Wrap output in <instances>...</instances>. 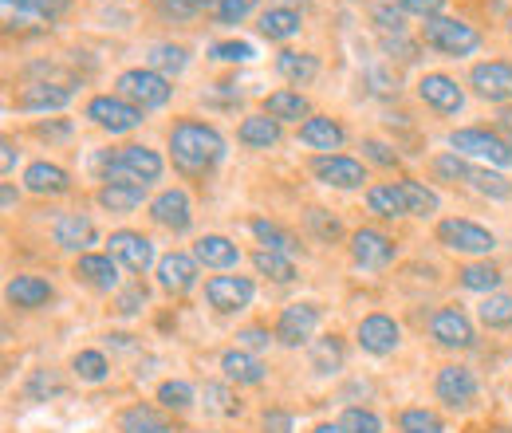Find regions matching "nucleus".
I'll return each instance as SVG.
<instances>
[{"label":"nucleus","instance_id":"obj_1","mask_svg":"<svg viewBox=\"0 0 512 433\" xmlns=\"http://www.w3.org/2000/svg\"><path fill=\"white\" fill-rule=\"evenodd\" d=\"M170 154H174V166L182 174H209L225 158V138L217 126L182 119L170 130Z\"/></svg>","mask_w":512,"mask_h":433},{"label":"nucleus","instance_id":"obj_2","mask_svg":"<svg viewBox=\"0 0 512 433\" xmlns=\"http://www.w3.org/2000/svg\"><path fill=\"white\" fill-rule=\"evenodd\" d=\"M95 170L103 174V182H134V186H150V182L162 178L166 166H162L158 150L130 142V146H119L115 154H111V150L99 154V158H95Z\"/></svg>","mask_w":512,"mask_h":433},{"label":"nucleus","instance_id":"obj_3","mask_svg":"<svg viewBox=\"0 0 512 433\" xmlns=\"http://www.w3.org/2000/svg\"><path fill=\"white\" fill-rule=\"evenodd\" d=\"M422 40H426V48L446 52V56H473L481 48V32L473 24L442 16V12L422 20Z\"/></svg>","mask_w":512,"mask_h":433},{"label":"nucleus","instance_id":"obj_4","mask_svg":"<svg viewBox=\"0 0 512 433\" xmlns=\"http://www.w3.org/2000/svg\"><path fill=\"white\" fill-rule=\"evenodd\" d=\"M119 95L130 99L134 107H142V111H158V107H166L170 99H174V87H170V79L166 75H158V71H150V67H130L119 75Z\"/></svg>","mask_w":512,"mask_h":433},{"label":"nucleus","instance_id":"obj_5","mask_svg":"<svg viewBox=\"0 0 512 433\" xmlns=\"http://www.w3.org/2000/svg\"><path fill=\"white\" fill-rule=\"evenodd\" d=\"M449 146L453 154L461 158H481V162H493V166H512V146L501 134H489L481 126H465V130H453L449 134Z\"/></svg>","mask_w":512,"mask_h":433},{"label":"nucleus","instance_id":"obj_6","mask_svg":"<svg viewBox=\"0 0 512 433\" xmlns=\"http://www.w3.org/2000/svg\"><path fill=\"white\" fill-rule=\"evenodd\" d=\"M438 241L449 248V252H469V256H485L497 248V237L477 225V221H465V217H446L438 221Z\"/></svg>","mask_w":512,"mask_h":433},{"label":"nucleus","instance_id":"obj_7","mask_svg":"<svg viewBox=\"0 0 512 433\" xmlns=\"http://www.w3.org/2000/svg\"><path fill=\"white\" fill-rule=\"evenodd\" d=\"M87 119L111 134H127L134 126H142V107H134L123 95H95L87 103Z\"/></svg>","mask_w":512,"mask_h":433},{"label":"nucleus","instance_id":"obj_8","mask_svg":"<svg viewBox=\"0 0 512 433\" xmlns=\"http://www.w3.org/2000/svg\"><path fill=\"white\" fill-rule=\"evenodd\" d=\"M430 339L446 351H469L477 343V331H473L469 315L461 308H438L430 319Z\"/></svg>","mask_w":512,"mask_h":433},{"label":"nucleus","instance_id":"obj_9","mask_svg":"<svg viewBox=\"0 0 512 433\" xmlns=\"http://www.w3.org/2000/svg\"><path fill=\"white\" fill-rule=\"evenodd\" d=\"M469 83L481 99L489 103H512V60H489L477 63L469 71Z\"/></svg>","mask_w":512,"mask_h":433},{"label":"nucleus","instance_id":"obj_10","mask_svg":"<svg viewBox=\"0 0 512 433\" xmlns=\"http://www.w3.org/2000/svg\"><path fill=\"white\" fill-rule=\"evenodd\" d=\"M316 327H320V308L316 304H288L276 319V343L300 347L316 335Z\"/></svg>","mask_w":512,"mask_h":433},{"label":"nucleus","instance_id":"obj_11","mask_svg":"<svg viewBox=\"0 0 512 433\" xmlns=\"http://www.w3.org/2000/svg\"><path fill=\"white\" fill-rule=\"evenodd\" d=\"M312 174L320 178L323 186H335V189H359L367 182L363 162H355L347 154H316L312 158Z\"/></svg>","mask_w":512,"mask_h":433},{"label":"nucleus","instance_id":"obj_12","mask_svg":"<svg viewBox=\"0 0 512 433\" xmlns=\"http://www.w3.org/2000/svg\"><path fill=\"white\" fill-rule=\"evenodd\" d=\"M355 339H359V347L367 351V355H394L398 351V343H402V327L383 315V311H375V315H367L363 323H359V331H355Z\"/></svg>","mask_w":512,"mask_h":433},{"label":"nucleus","instance_id":"obj_13","mask_svg":"<svg viewBox=\"0 0 512 433\" xmlns=\"http://www.w3.org/2000/svg\"><path fill=\"white\" fill-rule=\"evenodd\" d=\"M434 394L446 402L449 410H469L477 402V374L469 367H442L438 371V382H434Z\"/></svg>","mask_w":512,"mask_h":433},{"label":"nucleus","instance_id":"obj_14","mask_svg":"<svg viewBox=\"0 0 512 433\" xmlns=\"http://www.w3.org/2000/svg\"><path fill=\"white\" fill-rule=\"evenodd\" d=\"M150 217L154 225L170 229V233H190L193 213H190V193L186 189H162L154 201H150Z\"/></svg>","mask_w":512,"mask_h":433},{"label":"nucleus","instance_id":"obj_15","mask_svg":"<svg viewBox=\"0 0 512 433\" xmlns=\"http://www.w3.org/2000/svg\"><path fill=\"white\" fill-rule=\"evenodd\" d=\"M418 99H422L426 107H434L438 115H457V111L465 107V91L457 87V79H449V75H442V71L422 75V83H418Z\"/></svg>","mask_w":512,"mask_h":433},{"label":"nucleus","instance_id":"obj_16","mask_svg":"<svg viewBox=\"0 0 512 433\" xmlns=\"http://www.w3.org/2000/svg\"><path fill=\"white\" fill-rule=\"evenodd\" d=\"M205 300H209V308L217 311H241L253 304V280H245V276H213L209 284H205Z\"/></svg>","mask_w":512,"mask_h":433},{"label":"nucleus","instance_id":"obj_17","mask_svg":"<svg viewBox=\"0 0 512 433\" xmlns=\"http://www.w3.org/2000/svg\"><path fill=\"white\" fill-rule=\"evenodd\" d=\"M111 256L134 272V276H142L150 264H154V245H150V237H142V233H130V229H119V233H111Z\"/></svg>","mask_w":512,"mask_h":433},{"label":"nucleus","instance_id":"obj_18","mask_svg":"<svg viewBox=\"0 0 512 433\" xmlns=\"http://www.w3.org/2000/svg\"><path fill=\"white\" fill-rule=\"evenodd\" d=\"M75 276L95 292H115L119 288V260L111 252H83L75 260Z\"/></svg>","mask_w":512,"mask_h":433},{"label":"nucleus","instance_id":"obj_19","mask_svg":"<svg viewBox=\"0 0 512 433\" xmlns=\"http://www.w3.org/2000/svg\"><path fill=\"white\" fill-rule=\"evenodd\" d=\"M351 260L359 264V268H367V272H375V268H386L390 260H394V241L379 233V229H359L355 237H351Z\"/></svg>","mask_w":512,"mask_h":433},{"label":"nucleus","instance_id":"obj_20","mask_svg":"<svg viewBox=\"0 0 512 433\" xmlns=\"http://www.w3.org/2000/svg\"><path fill=\"white\" fill-rule=\"evenodd\" d=\"M67 103H71V87H64V83H28V87L16 95V107L28 111V115L64 111Z\"/></svg>","mask_w":512,"mask_h":433},{"label":"nucleus","instance_id":"obj_21","mask_svg":"<svg viewBox=\"0 0 512 433\" xmlns=\"http://www.w3.org/2000/svg\"><path fill=\"white\" fill-rule=\"evenodd\" d=\"M158 284H162L166 292H174V296L190 292L193 284H197V256H190V252H170V256H162V260H158Z\"/></svg>","mask_w":512,"mask_h":433},{"label":"nucleus","instance_id":"obj_22","mask_svg":"<svg viewBox=\"0 0 512 433\" xmlns=\"http://www.w3.org/2000/svg\"><path fill=\"white\" fill-rule=\"evenodd\" d=\"M24 189L36 193V197H60V193L71 189V178H67L64 166H56V162H32L24 170Z\"/></svg>","mask_w":512,"mask_h":433},{"label":"nucleus","instance_id":"obj_23","mask_svg":"<svg viewBox=\"0 0 512 433\" xmlns=\"http://www.w3.org/2000/svg\"><path fill=\"white\" fill-rule=\"evenodd\" d=\"M343 138H347V130L335 123V119H327V115H312V119H304V126H300V142L308 150H320V154H335L343 146Z\"/></svg>","mask_w":512,"mask_h":433},{"label":"nucleus","instance_id":"obj_24","mask_svg":"<svg viewBox=\"0 0 512 433\" xmlns=\"http://www.w3.org/2000/svg\"><path fill=\"white\" fill-rule=\"evenodd\" d=\"M52 284L48 280H40V276H16V280H8V304L12 308H24V311H36L44 308V304H52Z\"/></svg>","mask_w":512,"mask_h":433},{"label":"nucleus","instance_id":"obj_25","mask_svg":"<svg viewBox=\"0 0 512 433\" xmlns=\"http://www.w3.org/2000/svg\"><path fill=\"white\" fill-rule=\"evenodd\" d=\"M52 237H56V245L67 248V252H83L87 245H95V225H91V217H83V213H64V217H56Z\"/></svg>","mask_w":512,"mask_h":433},{"label":"nucleus","instance_id":"obj_26","mask_svg":"<svg viewBox=\"0 0 512 433\" xmlns=\"http://www.w3.org/2000/svg\"><path fill=\"white\" fill-rule=\"evenodd\" d=\"M193 256H197V264H205V268H237L241 248L233 245L229 237L209 233V237H201V241L193 245Z\"/></svg>","mask_w":512,"mask_h":433},{"label":"nucleus","instance_id":"obj_27","mask_svg":"<svg viewBox=\"0 0 512 433\" xmlns=\"http://www.w3.org/2000/svg\"><path fill=\"white\" fill-rule=\"evenodd\" d=\"M221 371L229 382H237V386H256V382H264V363L249 355V351H241V347H233V351H225L221 355Z\"/></svg>","mask_w":512,"mask_h":433},{"label":"nucleus","instance_id":"obj_28","mask_svg":"<svg viewBox=\"0 0 512 433\" xmlns=\"http://www.w3.org/2000/svg\"><path fill=\"white\" fill-rule=\"evenodd\" d=\"M308 111H312V107H308V99H304L300 91H272V95L264 99V115L276 119V123H300V119H312Z\"/></svg>","mask_w":512,"mask_h":433},{"label":"nucleus","instance_id":"obj_29","mask_svg":"<svg viewBox=\"0 0 512 433\" xmlns=\"http://www.w3.org/2000/svg\"><path fill=\"white\" fill-rule=\"evenodd\" d=\"M276 71H280L288 83L304 87V83H312V79L320 75V60H316L312 52H292V48H284V52L276 56Z\"/></svg>","mask_w":512,"mask_h":433},{"label":"nucleus","instance_id":"obj_30","mask_svg":"<svg viewBox=\"0 0 512 433\" xmlns=\"http://www.w3.org/2000/svg\"><path fill=\"white\" fill-rule=\"evenodd\" d=\"M119 430L123 433H174V426H170L154 406L138 402V406H127V410L119 414Z\"/></svg>","mask_w":512,"mask_h":433},{"label":"nucleus","instance_id":"obj_31","mask_svg":"<svg viewBox=\"0 0 512 433\" xmlns=\"http://www.w3.org/2000/svg\"><path fill=\"white\" fill-rule=\"evenodd\" d=\"M260 36H268V40H292L300 28H304V20H300V12L296 8H284V4H276V8H268L264 16H260Z\"/></svg>","mask_w":512,"mask_h":433},{"label":"nucleus","instance_id":"obj_32","mask_svg":"<svg viewBox=\"0 0 512 433\" xmlns=\"http://www.w3.org/2000/svg\"><path fill=\"white\" fill-rule=\"evenodd\" d=\"M465 186H473L477 193H485V197H493V201H509L512 197V182L505 174H497V170H489V166H465V178H461Z\"/></svg>","mask_w":512,"mask_h":433},{"label":"nucleus","instance_id":"obj_33","mask_svg":"<svg viewBox=\"0 0 512 433\" xmlns=\"http://www.w3.org/2000/svg\"><path fill=\"white\" fill-rule=\"evenodd\" d=\"M237 138H241V146H249V150H268V146L280 142V123L268 119V115H249L245 123L237 126Z\"/></svg>","mask_w":512,"mask_h":433},{"label":"nucleus","instance_id":"obj_34","mask_svg":"<svg viewBox=\"0 0 512 433\" xmlns=\"http://www.w3.org/2000/svg\"><path fill=\"white\" fill-rule=\"evenodd\" d=\"M146 197V186H134V182H103L99 186V205L111 209V213H130L138 209Z\"/></svg>","mask_w":512,"mask_h":433},{"label":"nucleus","instance_id":"obj_35","mask_svg":"<svg viewBox=\"0 0 512 433\" xmlns=\"http://www.w3.org/2000/svg\"><path fill=\"white\" fill-rule=\"evenodd\" d=\"M201 406H205V414H213V418H237V414H241V398H237V390L225 386V382H205V386H201Z\"/></svg>","mask_w":512,"mask_h":433},{"label":"nucleus","instance_id":"obj_36","mask_svg":"<svg viewBox=\"0 0 512 433\" xmlns=\"http://www.w3.org/2000/svg\"><path fill=\"white\" fill-rule=\"evenodd\" d=\"M249 229H253V237L268 248V252H284V256H296V252H300V241H296L284 225H276V221L253 217V221H249Z\"/></svg>","mask_w":512,"mask_h":433},{"label":"nucleus","instance_id":"obj_37","mask_svg":"<svg viewBox=\"0 0 512 433\" xmlns=\"http://www.w3.org/2000/svg\"><path fill=\"white\" fill-rule=\"evenodd\" d=\"M367 209H371L375 217H386V221H394V217H406V213H410V209H406V197H402V189H398V182L367 189Z\"/></svg>","mask_w":512,"mask_h":433},{"label":"nucleus","instance_id":"obj_38","mask_svg":"<svg viewBox=\"0 0 512 433\" xmlns=\"http://www.w3.org/2000/svg\"><path fill=\"white\" fill-rule=\"evenodd\" d=\"M186 63H190V52L182 44H154L146 52V67L158 71V75H166V79L178 75V71H186Z\"/></svg>","mask_w":512,"mask_h":433},{"label":"nucleus","instance_id":"obj_39","mask_svg":"<svg viewBox=\"0 0 512 433\" xmlns=\"http://www.w3.org/2000/svg\"><path fill=\"white\" fill-rule=\"evenodd\" d=\"M343 359H347V351H343V339L339 335H323V339L312 343V371L316 374L343 371Z\"/></svg>","mask_w":512,"mask_h":433},{"label":"nucleus","instance_id":"obj_40","mask_svg":"<svg viewBox=\"0 0 512 433\" xmlns=\"http://www.w3.org/2000/svg\"><path fill=\"white\" fill-rule=\"evenodd\" d=\"M253 264L260 276H268V280H276V284H292V280H296V264H292V256H284V252L260 248L253 256Z\"/></svg>","mask_w":512,"mask_h":433},{"label":"nucleus","instance_id":"obj_41","mask_svg":"<svg viewBox=\"0 0 512 433\" xmlns=\"http://www.w3.org/2000/svg\"><path fill=\"white\" fill-rule=\"evenodd\" d=\"M398 189H402L406 209H410L414 217H430V213H438V205H442L434 189H426L422 182H414V178H402V182H398Z\"/></svg>","mask_w":512,"mask_h":433},{"label":"nucleus","instance_id":"obj_42","mask_svg":"<svg viewBox=\"0 0 512 433\" xmlns=\"http://www.w3.org/2000/svg\"><path fill=\"white\" fill-rule=\"evenodd\" d=\"M457 280H461V288H469V292L493 296L497 284H501V268H493V264H465V268L457 272Z\"/></svg>","mask_w":512,"mask_h":433},{"label":"nucleus","instance_id":"obj_43","mask_svg":"<svg viewBox=\"0 0 512 433\" xmlns=\"http://www.w3.org/2000/svg\"><path fill=\"white\" fill-rule=\"evenodd\" d=\"M398 433H446V422L434 410L414 406V410H402L398 414Z\"/></svg>","mask_w":512,"mask_h":433},{"label":"nucleus","instance_id":"obj_44","mask_svg":"<svg viewBox=\"0 0 512 433\" xmlns=\"http://www.w3.org/2000/svg\"><path fill=\"white\" fill-rule=\"evenodd\" d=\"M477 315H481V323H485V327L505 331V327H512V296H505V292L485 296V304L477 308Z\"/></svg>","mask_w":512,"mask_h":433},{"label":"nucleus","instance_id":"obj_45","mask_svg":"<svg viewBox=\"0 0 512 433\" xmlns=\"http://www.w3.org/2000/svg\"><path fill=\"white\" fill-rule=\"evenodd\" d=\"M193 402H197V394H193L190 382H178V378H170V382H162V386H158V406H162V410L186 414Z\"/></svg>","mask_w":512,"mask_h":433},{"label":"nucleus","instance_id":"obj_46","mask_svg":"<svg viewBox=\"0 0 512 433\" xmlns=\"http://www.w3.org/2000/svg\"><path fill=\"white\" fill-rule=\"evenodd\" d=\"M71 371H75L79 382H103V378L111 374V363H107L103 351H79V355L71 359Z\"/></svg>","mask_w":512,"mask_h":433},{"label":"nucleus","instance_id":"obj_47","mask_svg":"<svg viewBox=\"0 0 512 433\" xmlns=\"http://www.w3.org/2000/svg\"><path fill=\"white\" fill-rule=\"evenodd\" d=\"M304 221H308V229H312V237L316 241H323V245H335L339 237H343V225L327 213V209H308L304 213Z\"/></svg>","mask_w":512,"mask_h":433},{"label":"nucleus","instance_id":"obj_48","mask_svg":"<svg viewBox=\"0 0 512 433\" xmlns=\"http://www.w3.org/2000/svg\"><path fill=\"white\" fill-rule=\"evenodd\" d=\"M339 426H343V433H383V418H379L375 410L351 406V410H343Z\"/></svg>","mask_w":512,"mask_h":433},{"label":"nucleus","instance_id":"obj_49","mask_svg":"<svg viewBox=\"0 0 512 433\" xmlns=\"http://www.w3.org/2000/svg\"><path fill=\"white\" fill-rule=\"evenodd\" d=\"M32 402H44V398H56V394H64V382H60V374L56 371H36L28 378V390H24Z\"/></svg>","mask_w":512,"mask_h":433},{"label":"nucleus","instance_id":"obj_50","mask_svg":"<svg viewBox=\"0 0 512 433\" xmlns=\"http://www.w3.org/2000/svg\"><path fill=\"white\" fill-rule=\"evenodd\" d=\"M209 8H213V0H158V12L170 20H193Z\"/></svg>","mask_w":512,"mask_h":433},{"label":"nucleus","instance_id":"obj_51","mask_svg":"<svg viewBox=\"0 0 512 433\" xmlns=\"http://www.w3.org/2000/svg\"><path fill=\"white\" fill-rule=\"evenodd\" d=\"M209 56L221 63H249L256 52H253V44H245V40H225V44H213Z\"/></svg>","mask_w":512,"mask_h":433},{"label":"nucleus","instance_id":"obj_52","mask_svg":"<svg viewBox=\"0 0 512 433\" xmlns=\"http://www.w3.org/2000/svg\"><path fill=\"white\" fill-rule=\"evenodd\" d=\"M375 24L383 28L386 36H390V32L402 36V32H406V12H402L394 0H390V4H379V8H375Z\"/></svg>","mask_w":512,"mask_h":433},{"label":"nucleus","instance_id":"obj_53","mask_svg":"<svg viewBox=\"0 0 512 433\" xmlns=\"http://www.w3.org/2000/svg\"><path fill=\"white\" fill-rule=\"evenodd\" d=\"M256 8V0H217V20L221 24H241Z\"/></svg>","mask_w":512,"mask_h":433},{"label":"nucleus","instance_id":"obj_54","mask_svg":"<svg viewBox=\"0 0 512 433\" xmlns=\"http://www.w3.org/2000/svg\"><path fill=\"white\" fill-rule=\"evenodd\" d=\"M260 426H264V433H296V418L288 410H264Z\"/></svg>","mask_w":512,"mask_h":433},{"label":"nucleus","instance_id":"obj_55","mask_svg":"<svg viewBox=\"0 0 512 433\" xmlns=\"http://www.w3.org/2000/svg\"><path fill=\"white\" fill-rule=\"evenodd\" d=\"M363 154H367L371 162L386 166V170H394V166H398V154H394L386 142H379V138H363Z\"/></svg>","mask_w":512,"mask_h":433},{"label":"nucleus","instance_id":"obj_56","mask_svg":"<svg viewBox=\"0 0 512 433\" xmlns=\"http://www.w3.org/2000/svg\"><path fill=\"white\" fill-rule=\"evenodd\" d=\"M142 304H146V288H142V284H130L127 292L115 300V311H119V315H134Z\"/></svg>","mask_w":512,"mask_h":433},{"label":"nucleus","instance_id":"obj_57","mask_svg":"<svg viewBox=\"0 0 512 433\" xmlns=\"http://www.w3.org/2000/svg\"><path fill=\"white\" fill-rule=\"evenodd\" d=\"M383 52L390 60H402V63H414V44L402 40V36H386L383 40Z\"/></svg>","mask_w":512,"mask_h":433},{"label":"nucleus","instance_id":"obj_58","mask_svg":"<svg viewBox=\"0 0 512 433\" xmlns=\"http://www.w3.org/2000/svg\"><path fill=\"white\" fill-rule=\"evenodd\" d=\"M394 4H398L402 12H414V16H422V20H426V16H438L446 0H394Z\"/></svg>","mask_w":512,"mask_h":433},{"label":"nucleus","instance_id":"obj_59","mask_svg":"<svg viewBox=\"0 0 512 433\" xmlns=\"http://www.w3.org/2000/svg\"><path fill=\"white\" fill-rule=\"evenodd\" d=\"M237 343H241V347H249V351H264V347H268V331H260V327H245V331H237Z\"/></svg>","mask_w":512,"mask_h":433},{"label":"nucleus","instance_id":"obj_60","mask_svg":"<svg viewBox=\"0 0 512 433\" xmlns=\"http://www.w3.org/2000/svg\"><path fill=\"white\" fill-rule=\"evenodd\" d=\"M12 170H16V146H12V138H4L0 142V174L8 178Z\"/></svg>","mask_w":512,"mask_h":433},{"label":"nucleus","instance_id":"obj_61","mask_svg":"<svg viewBox=\"0 0 512 433\" xmlns=\"http://www.w3.org/2000/svg\"><path fill=\"white\" fill-rule=\"evenodd\" d=\"M36 134H40V138H67V134H71V123H40Z\"/></svg>","mask_w":512,"mask_h":433},{"label":"nucleus","instance_id":"obj_62","mask_svg":"<svg viewBox=\"0 0 512 433\" xmlns=\"http://www.w3.org/2000/svg\"><path fill=\"white\" fill-rule=\"evenodd\" d=\"M0 205H4V209H12V205H16V189L8 186V182H4V189H0Z\"/></svg>","mask_w":512,"mask_h":433},{"label":"nucleus","instance_id":"obj_63","mask_svg":"<svg viewBox=\"0 0 512 433\" xmlns=\"http://www.w3.org/2000/svg\"><path fill=\"white\" fill-rule=\"evenodd\" d=\"M312 433H343V426H339V422H335V426H331V422H323V426H316Z\"/></svg>","mask_w":512,"mask_h":433},{"label":"nucleus","instance_id":"obj_64","mask_svg":"<svg viewBox=\"0 0 512 433\" xmlns=\"http://www.w3.org/2000/svg\"><path fill=\"white\" fill-rule=\"evenodd\" d=\"M509 32H512V20H509Z\"/></svg>","mask_w":512,"mask_h":433}]
</instances>
